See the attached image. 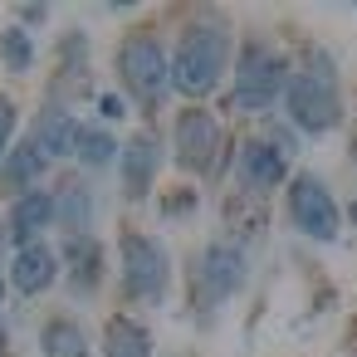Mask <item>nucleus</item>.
Wrapping results in <instances>:
<instances>
[{
	"label": "nucleus",
	"mask_w": 357,
	"mask_h": 357,
	"mask_svg": "<svg viewBox=\"0 0 357 357\" xmlns=\"http://www.w3.org/2000/svg\"><path fill=\"white\" fill-rule=\"evenodd\" d=\"M0 54H6V64H10L15 74H25L30 59H35V45H30L25 30H6V35H0Z\"/></svg>",
	"instance_id": "dca6fc26"
},
{
	"label": "nucleus",
	"mask_w": 357,
	"mask_h": 357,
	"mask_svg": "<svg viewBox=\"0 0 357 357\" xmlns=\"http://www.w3.org/2000/svg\"><path fill=\"white\" fill-rule=\"evenodd\" d=\"M113 137L108 132H98V128H89V132H79V157L89 162V167H108L113 162Z\"/></svg>",
	"instance_id": "f3484780"
},
{
	"label": "nucleus",
	"mask_w": 357,
	"mask_h": 357,
	"mask_svg": "<svg viewBox=\"0 0 357 357\" xmlns=\"http://www.w3.org/2000/svg\"><path fill=\"white\" fill-rule=\"evenodd\" d=\"M108 357H147V333L128 318L108 323Z\"/></svg>",
	"instance_id": "4468645a"
},
{
	"label": "nucleus",
	"mask_w": 357,
	"mask_h": 357,
	"mask_svg": "<svg viewBox=\"0 0 357 357\" xmlns=\"http://www.w3.org/2000/svg\"><path fill=\"white\" fill-rule=\"evenodd\" d=\"M352 220H357V206H352Z\"/></svg>",
	"instance_id": "4be33fe9"
},
{
	"label": "nucleus",
	"mask_w": 357,
	"mask_h": 357,
	"mask_svg": "<svg viewBox=\"0 0 357 357\" xmlns=\"http://www.w3.org/2000/svg\"><path fill=\"white\" fill-rule=\"evenodd\" d=\"M289 206H294V220H298L303 235H313V240H333V235H337V206H333V196L323 191V181L298 176L294 191H289Z\"/></svg>",
	"instance_id": "39448f33"
},
{
	"label": "nucleus",
	"mask_w": 357,
	"mask_h": 357,
	"mask_svg": "<svg viewBox=\"0 0 357 357\" xmlns=\"http://www.w3.org/2000/svg\"><path fill=\"white\" fill-rule=\"evenodd\" d=\"M240 172H245V186L269 191V186H279V181H284V152H279V147H269V142H250V147H245V157H240Z\"/></svg>",
	"instance_id": "1a4fd4ad"
},
{
	"label": "nucleus",
	"mask_w": 357,
	"mask_h": 357,
	"mask_svg": "<svg viewBox=\"0 0 357 357\" xmlns=\"http://www.w3.org/2000/svg\"><path fill=\"white\" fill-rule=\"evenodd\" d=\"M35 147H40V157H69V152H79V128H74V118H69V113H50V118L40 123V132H35Z\"/></svg>",
	"instance_id": "9b49d317"
},
{
	"label": "nucleus",
	"mask_w": 357,
	"mask_h": 357,
	"mask_svg": "<svg viewBox=\"0 0 357 357\" xmlns=\"http://www.w3.org/2000/svg\"><path fill=\"white\" fill-rule=\"evenodd\" d=\"M289 113L308 132H323V128L337 123V79H333L328 59H313L303 74H294V84H289Z\"/></svg>",
	"instance_id": "f03ea898"
},
{
	"label": "nucleus",
	"mask_w": 357,
	"mask_h": 357,
	"mask_svg": "<svg viewBox=\"0 0 357 357\" xmlns=\"http://www.w3.org/2000/svg\"><path fill=\"white\" fill-rule=\"evenodd\" d=\"M201 279H206V294H211V298L235 294L240 279H245V255L230 250V245H211L206 259H201Z\"/></svg>",
	"instance_id": "6e6552de"
},
{
	"label": "nucleus",
	"mask_w": 357,
	"mask_h": 357,
	"mask_svg": "<svg viewBox=\"0 0 357 357\" xmlns=\"http://www.w3.org/2000/svg\"><path fill=\"white\" fill-rule=\"evenodd\" d=\"M279 89H284V64H279L269 50L250 45L245 59H240V74H235V103L250 108V113H259V108L274 103Z\"/></svg>",
	"instance_id": "20e7f679"
},
{
	"label": "nucleus",
	"mask_w": 357,
	"mask_h": 357,
	"mask_svg": "<svg viewBox=\"0 0 357 357\" xmlns=\"http://www.w3.org/2000/svg\"><path fill=\"white\" fill-rule=\"evenodd\" d=\"M225 54H230V35H225L220 25H196V30L181 40V50H176L172 84H176L181 93H191V98L211 93L215 79H220V69H225Z\"/></svg>",
	"instance_id": "f257e3e1"
},
{
	"label": "nucleus",
	"mask_w": 357,
	"mask_h": 357,
	"mask_svg": "<svg viewBox=\"0 0 357 357\" xmlns=\"http://www.w3.org/2000/svg\"><path fill=\"white\" fill-rule=\"evenodd\" d=\"M59 215L69 220L74 235H84V230H89V191H69V196L59 201Z\"/></svg>",
	"instance_id": "6ab92c4d"
},
{
	"label": "nucleus",
	"mask_w": 357,
	"mask_h": 357,
	"mask_svg": "<svg viewBox=\"0 0 357 357\" xmlns=\"http://www.w3.org/2000/svg\"><path fill=\"white\" fill-rule=\"evenodd\" d=\"M123 269H128V289L142 294V298H157L167 289V255H162L157 240L128 235L123 240Z\"/></svg>",
	"instance_id": "423d86ee"
},
{
	"label": "nucleus",
	"mask_w": 357,
	"mask_h": 357,
	"mask_svg": "<svg viewBox=\"0 0 357 357\" xmlns=\"http://www.w3.org/2000/svg\"><path fill=\"white\" fill-rule=\"evenodd\" d=\"M59 215V201H50L45 191H30L20 206H15V215H10V230L25 240V235H35V230H45L50 220Z\"/></svg>",
	"instance_id": "f8f14e48"
},
{
	"label": "nucleus",
	"mask_w": 357,
	"mask_h": 357,
	"mask_svg": "<svg viewBox=\"0 0 357 357\" xmlns=\"http://www.w3.org/2000/svg\"><path fill=\"white\" fill-rule=\"evenodd\" d=\"M98 108H103V118H123V98H113V93H108Z\"/></svg>",
	"instance_id": "412c9836"
},
{
	"label": "nucleus",
	"mask_w": 357,
	"mask_h": 357,
	"mask_svg": "<svg viewBox=\"0 0 357 357\" xmlns=\"http://www.w3.org/2000/svg\"><path fill=\"white\" fill-rule=\"evenodd\" d=\"M10 279H15L20 294H40V289H50V284H54V255H50L45 245H25V250L15 255Z\"/></svg>",
	"instance_id": "9d476101"
},
{
	"label": "nucleus",
	"mask_w": 357,
	"mask_h": 357,
	"mask_svg": "<svg viewBox=\"0 0 357 357\" xmlns=\"http://www.w3.org/2000/svg\"><path fill=\"white\" fill-rule=\"evenodd\" d=\"M40 167H45V157H40V147L30 142V147H25V152H15V162L6 167V181H10V186H25V181H35V176H40Z\"/></svg>",
	"instance_id": "a211bd4d"
},
{
	"label": "nucleus",
	"mask_w": 357,
	"mask_h": 357,
	"mask_svg": "<svg viewBox=\"0 0 357 357\" xmlns=\"http://www.w3.org/2000/svg\"><path fill=\"white\" fill-rule=\"evenodd\" d=\"M10 132H15V108L0 98V162H6V142H10Z\"/></svg>",
	"instance_id": "aec40b11"
},
{
	"label": "nucleus",
	"mask_w": 357,
	"mask_h": 357,
	"mask_svg": "<svg viewBox=\"0 0 357 357\" xmlns=\"http://www.w3.org/2000/svg\"><path fill=\"white\" fill-rule=\"evenodd\" d=\"M215 147H220L215 118L211 113H181V123H176V152H181V162L186 167H206Z\"/></svg>",
	"instance_id": "0eeeda50"
},
{
	"label": "nucleus",
	"mask_w": 357,
	"mask_h": 357,
	"mask_svg": "<svg viewBox=\"0 0 357 357\" xmlns=\"http://www.w3.org/2000/svg\"><path fill=\"white\" fill-rule=\"evenodd\" d=\"M118 69H123V79H128V89L137 93V98H162V89L172 84V69H167V59H162V45L157 40H147V35H132L128 45H123V54H118Z\"/></svg>",
	"instance_id": "7ed1b4c3"
},
{
	"label": "nucleus",
	"mask_w": 357,
	"mask_h": 357,
	"mask_svg": "<svg viewBox=\"0 0 357 357\" xmlns=\"http://www.w3.org/2000/svg\"><path fill=\"white\" fill-rule=\"evenodd\" d=\"M45 352L50 357H84V333L74 323H50L45 328Z\"/></svg>",
	"instance_id": "2eb2a0df"
},
{
	"label": "nucleus",
	"mask_w": 357,
	"mask_h": 357,
	"mask_svg": "<svg viewBox=\"0 0 357 357\" xmlns=\"http://www.w3.org/2000/svg\"><path fill=\"white\" fill-rule=\"evenodd\" d=\"M123 167H128V191L142 196L147 181H152V172H157V142H152V137H137V142L123 152Z\"/></svg>",
	"instance_id": "ddd939ff"
}]
</instances>
